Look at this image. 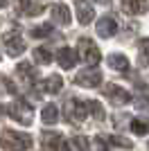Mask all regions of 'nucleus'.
<instances>
[{
  "mask_svg": "<svg viewBox=\"0 0 149 151\" xmlns=\"http://www.w3.org/2000/svg\"><path fill=\"white\" fill-rule=\"evenodd\" d=\"M0 145L7 151H27L32 147V138L27 133H16V131L5 129L2 135H0Z\"/></svg>",
  "mask_w": 149,
  "mask_h": 151,
  "instance_id": "obj_1",
  "label": "nucleus"
},
{
  "mask_svg": "<svg viewBox=\"0 0 149 151\" xmlns=\"http://www.w3.org/2000/svg\"><path fill=\"white\" fill-rule=\"evenodd\" d=\"M9 115H12L16 122H20V124L30 126L32 122H34V108H32V104L27 99H16L9 106Z\"/></svg>",
  "mask_w": 149,
  "mask_h": 151,
  "instance_id": "obj_2",
  "label": "nucleus"
},
{
  "mask_svg": "<svg viewBox=\"0 0 149 151\" xmlns=\"http://www.w3.org/2000/svg\"><path fill=\"white\" fill-rule=\"evenodd\" d=\"M63 113H66V120L68 122H74V124H79V122L86 120V101L81 99H68L66 101V106H63Z\"/></svg>",
  "mask_w": 149,
  "mask_h": 151,
  "instance_id": "obj_3",
  "label": "nucleus"
},
{
  "mask_svg": "<svg viewBox=\"0 0 149 151\" xmlns=\"http://www.w3.org/2000/svg\"><path fill=\"white\" fill-rule=\"evenodd\" d=\"M2 43H5L7 52H9L12 57H18V54H23V52H25V41H23V36H20L18 27H16V29L5 32V34H2Z\"/></svg>",
  "mask_w": 149,
  "mask_h": 151,
  "instance_id": "obj_4",
  "label": "nucleus"
},
{
  "mask_svg": "<svg viewBox=\"0 0 149 151\" xmlns=\"http://www.w3.org/2000/svg\"><path fill=\"white\" fill-rule=\"evenodd\" d=\"M74 83H77V86H84V88H95V86L102 83V72H99L95 65H88V68H84L81 72H77Z\"/></svg>",
  "mask_w": 149,
  "mask_h": 151,
  "instance_id": "obj_5",
  "label": "nucleus"
},
{
  "mask_svg": "<svg viewBox=\"0 0 149 151\" xmlns=\"http://www.w3.org/2000/svg\"><path fill=\"white\" fill-rule=\"evenodd\" d=\"M104 97L111 101V104H115V106H124V104L133 101L131 93H129V90H124V88H120L118 83H108V86L104 88Z\"/></svg>",
  "mask_w": 149,
  "mask_h": 151,
  "instance_id": "obj_6",
  "label": "nucleus"
},
{
  "mask_svg": "<svg viewBox=\"0 0 149 151\" xmlns=\"http://www.w3.org/2000/svg\"><path fill=\"white\" fill-rule=\"evenodd\" d=\"M79 50H81V59H84L88 65H97L99 59H102L97 45H95L90 38H79Z\"/></svg>",
  "mask_w": 149,
  "mask_h": 151,
  "instance_id": "obj_7",
  "label": "nucleus"
},
{
  "mask_svg": "<svg viewBox=\"0 0 149 151\" xmlns=\"http://www.w3.org/2000/svg\"><path fill=\"white\" fill-rule=\"evenodd\" d=\"M56 61H59V65H61V68L70 70L72 65H77L79 54H77V50H72V47H61V50L56 52Z\"/></svg>",
  "mask_w": 149,
  "mask_h": 151,
  "instance_id": "obj_8",
  "label": "nucleus"
},
{
  "mask_svg": "<svg viewBox=\"0 0 149 151\" xmlns=\"http://www.w3.org/2000/svg\"><path fill=\"white\" fill-rule=\"evenodd\" d=\"M115 32H118V23H115V18H113V16H104V18L97 20V34H99L102 38L115 36Z\"/></svg>",
  "mask_w": 149,
  "mask_h": 151,
  "instance_id": "obj_9",
  "label": "nucleus"
},
{
  "mask_svg": "<svg viewBox=\"0 0 149 151\" xmlns=\"http://www.w3.org/2000/svg\"><path fill=\"white\" fill-rule=\"evenodd\" d=\"M74 9H77V18H79L81 25H88L95 16L93 7L88 5V0H74Z\"/></svg>",
  "mask_w": 149,
  "mask_h": 151,
  "instance_id": "obj_10",
  "label": "nucleus"
},
{
  "mask_svg": "<svg viewBox=\"0 0 149 151\" xmlns=\"http://www.w3.org/2000/svg\"><path fill=\"white\" fill-rule=\"evenodd\" d=\"M50 16H52V20H54V23H59V25H68V23H70V9H68L66 5H61V2L52 5Z\"/></svg>",
  "mask_w": 149,
  "mask_h": 151,
  "instance_id": "obj_11",
  "label": "nucleus"
},
{
  "mask_svg": "<svg viewBox=\"0 0 149 151\" xmlns=\"http://www.w3.org/2000/svg\"><path fill=\"white\" fill-rule=\"evenodd\" d=\"M14 9L20 16H36V14H41V7L34 5V0H16Z\"/></svg>",
  "mask_w": 149,
  "mask_h": 151,
  "instance_id": "obj_12",
  "label": "nucleus"
},
{
  "mask_svg": "<svg viewBox=\"0 0 149 151\" xmlns=\"http://www.w3.org/2000/svg\"><path fill=\"white\" fill-rule=\"evenodd\" d=\"M16 77L20 79V83H25V86H30V83H34V65H30V63H18L16 65Z\"/></svg>",
  "mask_w": 149,
  "mask_h": 151,
  "instance_id": "obj_13",
  "label": "nucleus"
},
{
  "mask_svg": "<svg viewBox=\"0 0 149 151\" xmlns=\"http://www.w3.org/2000/svg\"><path fill=\"white\" fill-rule=\"evenodd\" d=\"M41 138H43V147H45V149H52V151L59 149V147L63 145V140H61L63 135H61V133H56V131H52V133L43 131V133H41Z\"/></svg>",
  "mask_w": 149,
  "mask_h": 151,
  "instance_id": "obj_14",
  "label": "nucleus"
},
{
  "mask_svg": "<svg viewBox=\"0 0 149 151\" xmlns=\"http://www.w3.org/2000/svg\"><path fill=\"white\" fill-rule=\"evenodd\" d=\"M61 88H63V79L59 75H50L48 79H45V83H43V90L45 93H52V95L61 93Z\"/></svg>",
  "mask_w": 149,
  "mask_h": 151,
  "instance_id": "obj_15",
  "label": "nucleus"
},
{
  "mask_svg": "<svg viewBox=\"0 0 149 151\" xmlns=\"http://www.w3.org/2000/svg\"><path fill=\"white\" fill-rule=\"evenodd\" d=\"M122 5L129 14H145L147 12V0H122Z\"/></svg>",
  "mask_w": 149,
  "mask_h": 151,
  "instance_id": "obj_16",
  "label": "nucleus"
},
{
  "mask_svg": "<svg viewBox=\"0 0 149 151\" xmlns=\"http://www.w3.org/2000/svg\"><path fill=\"white\" fill-rule=\"evenodd\" d=\"M61 147H63L66 151H86V149H88V142H86L84 138H79V135H77V138L66 140Z\"/></svg>",
  "mask_w": 149,
  "mask_h": 151,
  "instance_id": "obj_17",
  "label": "nucleus"
},
{
  "mask_svg": "<svg viewBox=\"0 0 149 151\" xmlns=\"http://www.w3.org/2000/svg\"><path fill=\"white\" fill-rule=\"evenodd\" d=\"M131 131L136 133V135L149 133V117H133L131 120Z\"/></svg>",
  "mask_w": 149,
  "mask_h": 151,
  "instance_id": "obj_18",
  "label": "nucleus"
},
{
  "mask_svg": "<svg viewBox=\"0 0 149 151\" xmlns=\"http://www.w3.org/2000/svg\"><path fill=\"white\" fill-rule=\"evenodd\" d=\"M41 120H43L45 124H56V120H59V111H56L54 104H48V106L41 111Z\"/></svg>",
  "mask_w": 149,
  "mask_h": 151,
  "instance_id": "obj_19",
  "label": "nucleus"
},
{
  "mask_svg": "<svg viewBox=\"0 0 149 151\" xmlns=\"http://www.w3.org/2000/svg\"><path fill=\"white\" fill-rule=\"evenodd\" d=\"M86 111L93 115L95 120H104V106H102L97 99H88L86 101Z\"/></svg>",
  "mask_w": 149,
  "mask_h": 151,
  "instance_id": "obj_20",
  "label": "nucleus"
},
{
  "mask_svg": "<svg viewBox=\"0 0 149 151\" xmlns=\"http://www.w3.org/2000/svg\"><path fill=\"white\" fill-rule=\"evenodd\" d=\"M108 65H111L113 70H127L129 68V61H127L124 54H111V57H108Z\"/></svg>",
  "mask_w": 149,
  "mask_h": 151,
  "instance_id": "obj_21",
  "label": "nucleus"
},
{
  "mask_svg": "<svg viewBox=\"0 0 149 151\" xmlns=\"http://www.w3.org/2000/svg\"><path fill=\"white\" fill-rule=\"evenodd\" d=\"M34 59H36L41 65H48V63L52 61V52H50L48 47H34Z\"/></svg>",
  "mask_w": 149,
  "mask_h": 151,
  "instance_id": "obj_22",
  "label": "nucleus"
},
{
  "mask_svg": "<svg viewBox=\"0 0 149 151\" xmlns=\"http://www.w3.org/2000/svg\"><path fill=\"white\" fill-rule=\"evenodd\" d=\"M140 63H142V65L149 63V38H142V41H140Z\"/></svg>",
  "mask_w": 149,
  "mask_h": 151,
  "instance_id": "obj_23",
  "label": "nucleus"
},
{
  "mask_svg": "<svg viewBox=\"0 0 149 151\" xmlns=\"http://www.w3.org/2000/svg\"><path fill=\"white\" fill-rule=\"evenodd\" d=\"M50 34H52V25H36L34 29H32V36H36V38L50 36Z\"/></svg>",
  "mask_w": 149,
  "mask_h": 151,
  "instance_id": "obj_24",
  "label": "nucleus"
},
{
  "mask_svg": "<svg viewBox=\"0 0 149 151\" xmlns=\"http://www.w3.org/2000/svg\"><path fill=\"white\" fill-rule=\"evenodd\" d=\"M108 142L111 145H115V147H124V149H131V140H124V138H120V135H108Z\"/></svg>",
  "mask_w": 149,
  "mask_h": 151,
  "instance_id": "obj_25",
  "label": "nucleus"
},
{
  "mask_svg": "<svg viewBox=\"0 0 149 151\" xmlns=\"http://www.w3.org/2000/svg\"><path fill=\"white\" fill-rule=\"evenodd\" d=\"M90 151H106V140L104 138H93L90 140V145H88Z\"/></svg>",
  "mask_w": 149,
  "mask_h": 151,
  "instance_id": "obj_26",
  "label": "nucleus"
},
{
  "mask_svg": "<svg viewBox=\"0 0 149 151\" xmlns=\"http://www.w3.org/2000/svg\"><path fill=\"white\" fill-rule=\"evenodd\" d=\"M138 106L145 108V111H149V99H140V101H138Z\"/></svg>",
  "mask_w": 149,
  "mask_h": 151,
  "instance_id": "obj_27",
  "label": "nucleus"
},
{
  "mask_svg": "<svg viewBox=\"0 0 149 151\" xmlns=\"http://www.w3.org/2000/svg\"><path fill=\"white\" fill-rule=\"evenodd\" d=\"M95 2H102V5H106V2H108V0H95Z\"/></svg>",
  "mask_w": 149,
  "mask_h": 151,
  "instance_id": "obj_28",
  "label": "nucleus"
},
{
  "mask_svg": "<svg viewBox=\"0 0 149 151\" xmlns=\"http://www.w3.org/2000/svg\"><path fill=\"white\" fill-rule=\"evenodd\" d=\"M7 5V0H0V7H5Z\"/></svg>",
  "mask_w": 149,
  "mask_h": 151,
  "instance_id": "obj_29",
  "label": "nucleus"
}]
</instances>
